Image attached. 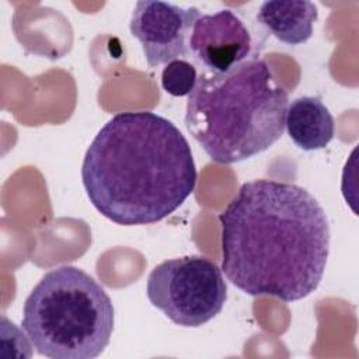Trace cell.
Returning a JSON list of instances; mask_svg holds the SVG:
<instances>
[{
  "label": "cell",
  "instance_id": "cell-9",
  "mask_svg": "<svg viewBox=\"0 0 359 359\" xmlns=\"http://www.w3.org/2000/svg\"><path fill=\"white\" fill-rule=\"evenodd\" d=\"M317 17V6L307 0H269L264 1L257 13L258 22L287 45L307 42Z\"/></svg>",
  "mask_w": 359,
  "mask_h": 359
},
{
  "label": "cell",
  "instance_id": "cell-10",
  "mask_svg": "<svg viewBox=\"0 0 359 359\" xmlns=\"http://www.w3.org/2000/svg\"><path fill=\"white\" fill-rule=\"evenodd\" d=\"M196 81V67L187 59H175L167 63L161 72V87L172 97L189 95Z\"/></svg>",
  "mask_w": 359,
  "mask_h": 359
},
{
  "label": "cell",
  "instance_id": "cell-4",
  "mask_svg": "<svg viewBox=\"0 0 359 359\" xmlns=\"http://www.w3.org/2000/svg\"><path fill=\"white\" fill-rule=\"evenodd\" d=\"M114 304L87 272L63 265L46 272L22 307V330L35 351L52 359H93L109 344Z\"/></svg>",
  "mask_w": 359,
  "mask_h": 359
},
{
  "label": "cell",
  "instance_id": "cell-8",
  "mask_svg": "<svg viewBox=\"0 0 359 359\" xmlns=\"http://www.w3.org/2000/svg\"><path fill=\"white\" fill-rule=\"evenodd\" d=\"M285 128L292 142L304 151L324 149L334 137V118L320 97L293 100L286 109Z\"/></svg>",
  "mask_w": 359,
  "mask_h": 359
},
{
  "label": "cell",
  "instance_id": "cell-2",
  "mask_svg": "<svg viewBox=\"0 0 359 359\" xmlns=\"http://www.w3.org/2000/svg\"><path fill=\"white\" fill-rule=\"evenodd\" d=\"M196 177L187 137L151 111L115 114L98 130L81 164L90 202L122 226L165 219L192 195Z\"/></svg>",
  "mask_w": 359,
  "mask_h": 359
},
{
  "label": "cell",
  "instance_id": "cell-5",
  "mask_svg": "<svg viewBox=\"0 0 359 359\" xmlns=\"http://www.w3.org/2000/svg\"><path fill=\"white\" fill-rule=\"evenodd\" d=\"M149 302L181 327H201L216 317L227 299L222 269L209 258L165 259L150 272Z\"/></svg>",
  "mask_w": 359,
  "mask_h": 359
},
{
  "label": "cell",
  "instance_id": "cell-1",
  "mask_svg": "<svg viewBox=\"0 0 359 359\" xmlns=\"http://www.w3.org/2000/svg\"><path fill=\"white\" fill-rule=\"evenodd\" d=\"M219 222L222 271L244 293L296 302L318 287L330 254V224L303 187L248 181Z\"/></svg>",
  "mask_w": 359,
  "mask_h": 359
},
{
  "label": "cell",
  "instance_id": "cell-7",
  "mask_svg": "<svg viewBox=\"0 0 359 359\" xmlns=\"http://www.w3.org/2000/svg\"><path fill=\"white\" fill-rule=\"evenodd\" d=\"M255 38L245 21L230 8L201 14L195 21L188 48L189 55L205 70L223 73L238 63L258 57Z\"/></svg>",
  "mask_w": 359,
  "mask_h": 359
},
{
  "label": "cell",
  "instance_id": "cell-6",
  "mask_svg": "<svg viewBox=\"0 0 359 359\" xmlns=\"http://www.w3.org/2000/svg\"><path fill=\"white\" fill-rule=\"evenodd\" d=\"M199 15L196 7H180L160 0L137 1L129 29L140 42L147 66L156 69L175 59L191 57L188 39Z\"/></svg>",
  "mask_w": 359,
  "mask_h": 359
},
{
  "label": "cell",
  "instance_id": "cell-3",
  "mask_svg": "<svg viewBox=\"0 0 359 359\" xmlns=\"http://www.w3.org/2000/svg\"><path fill=\"white\" fill-rule=\"evenodd\" d=\"M287 91L259 57L233 69L203 70L188 95L185 126L216 163L250 158L278 142L285 129Z\"/></svg>",
  "mask_w": 359,
  "mask_h": 359
}]
</instances>
